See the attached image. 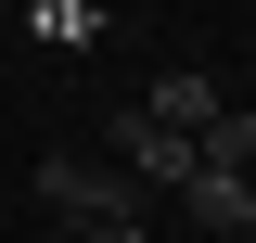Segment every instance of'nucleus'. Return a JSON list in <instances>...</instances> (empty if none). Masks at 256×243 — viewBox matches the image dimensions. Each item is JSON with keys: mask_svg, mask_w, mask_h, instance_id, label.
Segmentation results:
<instances>
[{"mask_svg": "<svg viewBox=\"0 0 256 243\" xmlns=\"http://www.w3.org/2000/svg\"><path fill=\"white\" fill-rule=\"evenodd\" d=\"M192 166H244L256 180V102H218V116L192 128Z\"/></svg>", "mask_w": 256, "mask_h": 243, "instance_id": "obj_5", "label": "nucleus"}, {"mask_svg": "<svg viewBox=\"0 0 256 243\" xmlns=\"http://www.w3.org/2000/svg\"><path fill=\"white\" fill-rule=\"evenodd\" d=\"M26 243H77V230H26Z\"/></svg>", "mask_w": 256, "mask_h": 243, "instance_id": "obj_8", "label": "nucleus"}, {"mask_svg": "<svg viewBox=\"0 0 256 243\" xmlns=\"http://www.w3.org/2000/svg\"><path fill=\"white\" fill-rule=\"evenodd\" d=\"M141 116H154V128H180V141H192V128L218 116V77H192V64H166L154 90H141Z\"/></svg>", "mask_w": 256, "mask_h": 243, "instance_id": "obj_4", "label": "nucleus"}, {"mask_svg": "<svg viewBox=\"0 0 256 243\" xmlns=\"http://www.w3.org/2000/svg\"><path fill=\"white\" fill-rule=\"evenodd\" d=\"M180 192H192V218H205L218 243H244V230H256V180H244V166H192Z\"/></svg>", "mask_w": 256, "mask_h": 243, "instance_id": "obj_2", "label": "nucleus"}, {"mask_svg": "<svg viewBox=\"0 0 256 243\" xmlns=\"http://www.w3.org/2000/svg\"><path fill=\"white\" fill-rule=\"evenodd\" d=\"M77 243H141V218H90V230H77Z\"/></svg>", "mask_w": 256, "mask_h": 243, "instance_id": "obj_7", "label": "nucleus"}, {"mask_svg": "<svg viewBox=\"0 0 256 243\" xmlns=\"http://www.w3.org/2000/svg\"><path fill=\"white\" fill-rule=\"evenodd\" d=\"M38 205H52L64 230H90V218H128V180H116V166H77V154H52V166H38Z\"/></svg>", "mask_w": 256, "mask_h": 243, "instance_id": "obj_1", "label": "nucleus"}, {"mask_svg": "<svg viewBox=\"0 0 256 243\" xmlns=\"http://www.w3.org/2000/svg\"><path fill=\"white\" fill-rule=\"evenodd\" d=\"M26 26L38 38H102V13H90V0H26Z\"/></svg>", "mask_w": 256, "mask_h": 243, "instance_id": "obj_6", "label": "nucleus"}, {"mask_svg": "<svg viewBox=\"0 0 256 243\" xmlns=\"http://www.w3.org/2000/svg\"><path fill=\"white\" fill-rule=\"evenodd\" d=\"M180 180H192V141L154 128V116H128V192H180Z\"/></svg>", "mask_w": 256, "mask_h": 243, "instance_id": "obj_3", "label": "nucleus"}]
</instances>
